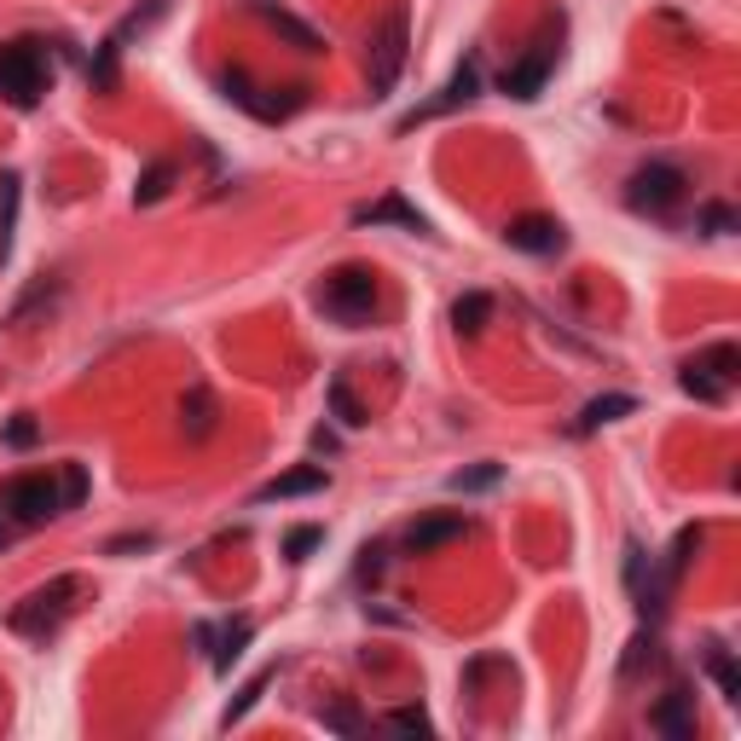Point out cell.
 Masks as SVG:
<instances>
[{"label":"cell","instance_id":"cell-1","mask_svg":"<svg viewBox=\"0 0 741 741\" xmlns=\"http://www.w3.org/2000/svg\"><path fill=\"white\" fill-rule=\"evenodd\" d=\"M52 515H64V487H59L47 470H29V475L0 481V550H7L17 533L47 527Z\"/></svg>","mask_w":741,"mask_h":741},{"label":"cell","instance_id":"cell-2","mask_svg":"<svg viewBox=\"0 0 741 741\" xmlns=\"http://www.w3.org/2000/svg\"><path fill=\"white\" fill-rule=\"evenodd\" d=\"M82 591H87L82 573H59V580H47L41 591H29V597L7 615V625H12L17 637H52L70 615H76Z\"/></svg>","mask_w":741,"mask_h":741},{"label":"cell","instance_id":"cell-3","mask_svg":"<svg viewBox=\"0 0 741 741\" xmlns=\"http://www.w3.org/2000/svg\"><path fill=\"white\" fill-rule=\"evenodd\" d=\"M52 87V64L35 41H12L0 47V99L17 105V110H35Z\"/></svg>","mask_w":741,"mask_h":741},{"label":"cell","instance_id":"cell-4","mask_svg":"<svg viewBox=\"0 0 741 741\" xmlns=\"http://www.w3.org/2000/svg\"><path fill=\"white\" fill-rule=\"evenodd\" d=\"M319 307L337 325H365L370 313H377V278H370L365 267H337L319 284Z\"/></svg>","mask_w":741,"mask_h":741},{"label":"cell","instance_id":"cell-5","mask_svg":"<svg viewBox=\"0 0 741 741\" xmlns=\"http://www.w3.org/2000/svg\"><path fill=\"white\" fill-rule=\"evenodd\" d=\"M405 47H412V29H405V7L394 0L382 17V29L370 35V99H382V93H394L400 70H405Z\"/></svg>","mask_w":741,"mask_h":741},{"label":"cell","instance_id":"cell-6","mask_svg":"<svg viewBox=\"0 0 741 741\" xmlns=\"http://www.w3.org/2000/svg\"><path fill=\"white\" fill-rule=\"evenodd\" d=\"M690 197V180H683V169H672V162H648V169L632 174V185H625V203H632L637 215H672L678 203Z\"/></svg>","mask_w":741,"mask_h":741},{"label":"cell","instance_id":"cell-7","mask_svg":"<svg viewBox=\"0 0 741 741\" xmlns=\"http://www.w3.org/2000/svg\"><path fill=\"white\" fill-rule=\"evenodd\" d=\"M736 365H741V348L736 342H713V348H701L695 360H683V388H690L695 400L718 405L730 394V382H736Z\"/></svg>","mask_w":741,"mask_h":741},{"label":"cell","instance_id":"cell-8","mask_svg":"<svg viewBox=\"0 0 741 741\" xmlns=\"http://www.w3.org/2000/svg\"><path fill=\"white\" fill-rule=\"evenodd\" d=\"M475 87H481V64H475V59H463V64H458V76H452L447 87H440L429 105H417L412 117H400V134H412L417 122H435V117H447V110H458L463 99H475Z\"/></svg>","mask_w":741,"mask_h":741},{"label":"cell","instance_id":"cell-9","mask_svg":"<svg viewBox=\"0 0 741 741\" xmlns=\"http://www.w3.org/2000/svg\"><path fill=\"white\" fill-rule=\"evenodd\" d=\"M550 64H556V41H539V47H527V59H515L505 76H498V87H505L510 99H539Z\"/></svg>","mask_w":741,"mask_h":741},{"label":"cell","instance_id":"cell-10","mask_svg":"<svg viewBox=\"0 0 741 741\" xmlns=\"http://www.w3.org/2000/svg\"><path fill=\"white\" fill-rule=\"evenodd\" d=\"M463 533H470L463 510H435V515H423V522L405 527V550H412V556H429V550H440V545L463 539Z\"/></svg>","mask_w":741,"mask_h":741},{"label":"cell","instance_id":"cell-11","mask_svg":"<svg viewBox=\"0 0 741 741\" xmlns=\"http://www.w3.org/2000/svg\"><path fill=\"white\" fill-rule=\"evenodd\" d=\"M505 238H510V250H522V255H556V250H562V227H556L550 215H522V220H510Z\"/></svg>","mask_w":741,"mask_h":741},{"label":"cell","instance_id":"cell-12","mask_svg":"<svg viewBox=\"0 0 741 741\" xmlns=\"http://www.w3.org/2000/svg\"><path fill=\"white\" fill-rule=\"evenodd\" d=\"M325 493V470L319 463H302V470H284L278 481H267L262 493H255V505H278V498H313Z\"/></svg>","mask_w":741,"mask_h":741},{"label":"cell","instance_id":"cell-13","mask_svg":"<svg viewBox=\"0 0 741 741\" xmlns=\"http://www.w3.org/2000/svg\"><path fill=\"white\" fill-rule=\"evenodd\" d=\"M354 227H405V232H423V215L405 197H377L370 209H354Z\"/></svg>","mask_w":741,"mask_h":741},{"label":"cell","instance_id":"cell-14","mask_svg":"<svg viewBox=\"0 0 741 741\" xmlns=\"http://www.w3.org/2000/svg\"><path fill=\"white\" fill-rule=\"evenodd\" d=\"M262 17H267V29H278V35H284V41H290L295 52H325V35L313 29V24H302L295 12H284V7H267V0H262Z\"/></svg>","mask_w":741,"mask_h":741},{"label":"cell","instance_id":"cell-15","mask_svg":"<svg viewBox=\"0 0 741 741\" xmlns=\"http://www.w3.org/2000/svg\"><path fill=\"white\" fill-rule=\"evenodd\" d=\"M690 701H695L690 690H666V695H660V707L648 713V725H655L660 736H672V741H683V736L695 730V725H690Z\"/></svg>","mask_w":741,"mask_h":741},{"label":"cell","instance_id":"cell-16","mask_svg":"<svg viewBox=\"0 0 741 741\" xmlns=\"http://www.w3.org/2000/svg\"><path fill=\"white\" fill-rule=\"evenodd\" d=\"M632 412H637V400H632V394H603V400H591L585 412H580L573 435H597L603 423H620V417H632Z\"/></svg>","mask_w":741,"mask_h":741},{"label":"cell","instance_id":"cell-17","mask_svg":"<svg viewBox=\"0 0 741 741\" xmlns=\"http://www.w3.org/2000/svg\"><path fill=\"white\" fill-rule=\"evenodd\" d=\"M17 197H24V180L0 174V267L12 262V232H17Z\"/></svg>","mask_w":741,"mask_h":741},{"label":"cell","instance_id":"cell-18","mask_svg":"<svg viewBox=\"0 0 741 741\" xmlns=\"http://www.w3.org/2000/svg\"><path fill=\"white\" fill-rule=\"evenodd\" d=\"M180 423H185V435H192V440H203V435H209L215 429V394H209V388H185V405H180Z\"/></svg>","mask_w":741,"mask_h":741},{"label":"cell","instance_id":"cell-19","mask_svg":"<svg viewBox=\"0 0 741 741\" xmlns=\"http://www.w3.org/2000/svg\"><path fill=\"white\" fill-rule=\"evenodd\" d=\"M220 87H227V99H232V105H244L250 117H262V122H272V117H278V105H272V99H262V93L250 87L244 70H227V76H220Z\"/></svg>","mask_w":741,"mask_h":741},{"label":"cell","instance_id":"cell-20","mask_svg":"<svg viewBox=\"0 0 741 741\" xmlns=\"http://www.w3.org/2000/svg\"><path fill=\"white\" fill-rule=\"evenodd\" d=\"M493 319V295L487 290H470V295H458V307H452V325L463 330V337H475V330H487Z\"/></svg>","mask_w":741,"mask_h":741},{"label":"cell","instance_id":"cell-21","mask_svg":"<svg viewBox=\"0 0 741 741\" xmlns=\"http://www.w3.org/2000/svg\"><path fill=\"white\" fill-rule=\"evenodd\" d=\"M707 672H713V683H718V695L725 701H741V672H736V660H730V648L725 643H707Z\"/></svg>","mask_w":741,"mask_h":741},{"label":"cell","instance_id":"cell-22","mask_svg":"<svg viewBox=\"0 0 741 741\" xmlns=\"http://www.w3.org/2000/svg\"><path fill=\"white\" fill-rule=\"evenodd\" d=\"M250 637H255V625H250V620H232L227 637H220V648H215V672H232V660H244Z\"/></svg>","mask_w":741,"mask_h":741},{"label":"cell","instance_id":"cell-23","mask_svg":"<svg viewBox=\"0 0 741 741\" xmlns=\"http://www.w3.org/2000/svg\"><path fill=\"white\" fill-rule=\"evenodd\" d=\"M169 185H174V162H151V169L139 174V185H134V203H145V209H151V203L169 197Z\"/></svg>","mask_w":741,"mask_h":741},{"label":"cell","instance_id":"cell-24","mask_svg":"<svg viewBox=\"0 0 741 741\" xmlns=\"http://www.w3.org/2000/svg\"><path fill=\"white\" fill-rule=\"evenodd\" d=\"M325 394H330V412H337L342 429H360V423H365V405H360L354 394H348V382H342V377H330Z\"/></svg>","mask_w":741,"mask_h":741},{"label":"cell","instance_id":"cell-25","mask_svg":"<svg viewBox=\"0 0 741 741\" xmlns=\"http://www.w3.org/2000/svg\"><path fill=\"white\" fill-rule=\"evenodd\" d=\"M695 550H701V527H683V533H678V545H672V556H666V568H660V573H666V580L678 585V580H683V568H690V556H695Z\"/></svg>","mask_w":741,"mask_h":741},{"label":"cell","instance_id":"cell-26","mask_svg":"<svg viewBox=\"0 0 741 741\" xmlns=\"http://www.w3.org/2000/svg\"><path fill=\"white\" fill-rule=\"evenodd\" d=\"M325 730H337V736H360V730H365V718H360L354 701H330V707H325Z\"/></svg>","mask_w":741,"mask_h":741},{"label":"cell","instance_id":"cell-27","mask_svg":"<svg viewBox=\"0 0 741 741\" xmlns=\"http://www.w3.org/2000/svg\"><path fill=\"white\" fill-rule=\"evenodd\" d=\"M325 545V527H290L284 533V556L290 562H307V550H319Z\"/></svg>","mask_w":741,"mask_h":741},{"label":"cell","instance_id":"cell-28","mask_svg":"<svg viewBox=\"0 0 741 741\" xmlns=\"http://www.w3.org/2000/svg\"><path fill=\"white\" fill-rule=\"evenodd\" d=\"M267 683H272V672H255V678L244 683V690H238V701H232V707H227V730H232L238 718H244V713L255 707V701H262V690H267Z\"/></svg>","mask_w":741,"mask_h":741},{"label":"cell","instance_id":"cell-29","mask_svg":"<svg viewBox=\"0 0 741 741\" xmlns=\"http://www.w3.org/2000/svg\"><path fill=\"white\" fill-rule=\"evenodd\" d=\"M117 52H122V35H110L93 59V87H117Z\"/></svg>","mask_w":741,"mask_h":741},{"label":"cell","instance_id":"cell-30","mask_svg":"<svg viewBox=\"0 0 741 741\" xmlns=\"http://www.w3.org/2000/svg\"><path fill=\"white\" fill-rule=\"evenodd\" d=\"M498 475H505L498 463H481V470H458L452 487H458V493H487V487H498Z\"/></svg>","mask_w":741,"mask_h":741},{"label":"cell","instance_id":"cell-31","mask_svg":"<svg viewBox=\"0 0 741 741\" xmlns=\"http://www.w3.org/2000/svg\"><path fill=\"white\" fill-rule=\"evenodd\" d=\"M382 730H394V736H429V718H423L417 707H394L382 718Z\"/></svg>","mask_w":741,"mask_h":741},{"label":"cell","instance_id":"cell-32","mask_svg":"<svg viewBox=\"0 0 741 741\" xmlns=\"http://www.w3.org/2000/svg\"><path fill=\"white\" fill-rule=\"evenodd\" d=\"M59 487H64V510H82L87 505V463H70Z\"/></svg>","mask_w":741,"mask_h":741},{"label":"cell","instance_id":"cell-33","mask_svg":"<svg viewBox=\"0 0 741 741\" xmlns=\"http://www.w3.org/2000/svg\"><path fill=\"white\" fill-rule=\"evenodd\" d=\"M736 227V215L725 209V203H707V209H701V232H713V238H725Z\"/></svg>","mask_w":741,"mask_h":741},{"label":"cell","instance_id":"cell-34","mask_svg":"<svg viewBox=\"0 0 741 741\" xmlns=\"http://www.w3.org/2000/svg\"><path fill=\"white\" fill-rule=\"evenodd\" d=\"M35 435H41V429H35V417H12L7 423V447H17V452L35 447Z\"/></svg>","mask_w":741,"mask_h":741},{"label":"cell","instance_id":"cell-35","mask_svg":"<svg viewBox=\"0 0 741 741\" xmlns=\"http://www.w3.org/2000/svg\"><path fill=\"white\" fill-rule=\"evenodd\" d=\"M360 556H365V562H360V573H365V580H377V573H382V545H365Z\"/></svg>","mask_w":741,"mask_h":741}]
</instances>
